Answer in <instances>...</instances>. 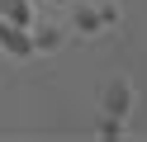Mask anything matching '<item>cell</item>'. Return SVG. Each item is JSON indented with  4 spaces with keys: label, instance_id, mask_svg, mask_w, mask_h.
<instances>
[{
    "label": "cell",
    "instance_id": "obj_1",
    "mask_svg": "<svg viewBox=\"0 0 147 142\" xmlns=\"http://www.w3.org/2000/svg\"><path fill=\"white\" fill-rule=\"evenodd\" d=\"M0 52L14 57V62H29L33 57V38L24 24H10V19H0Z\"/></svg>",
    "mask_w": 147,
    "mask_h": 142
},
{
    "label": "cell",
    "instance_id": "obj_7",
    "mask_svg": "<svg viewBox=\"0 0 147 142\" xmlns=\"http://www.w3.org/2000/svg\"><path fill=\"white\" fill-rule=\"evenodd\" d=\"M52 5H67V0H52Z\"/></svg>",
    "mask_w": 147,
    "mask_h": 142
},
{
    "label": "cell",
    "instance_id": "obj_3",
    "mask_svg": "<svg viewBox=\"0 0 147 142\" xmlns=\"http://www.w3.org/2000/svg\"><path fill=\"white\" fill-rule=\"evenodd\" d=\"M29 38H33V52H57L67 33L57 24H29Z\"/></svg>",
    "mask_w": 147,
    "mask_h": 142
},
{
    "label": "cell",
    "instance_id": "obj_2",
    "mask_svg": "<svg viewBox=\"0 0 147 142\" xmlns=\"http://www.w3.org/2000/svg\"><path fill=\"white\" fill-rule=\"evenodd\" d=\"M105 114H114V118H128L133 114V85L128 81H109L105 85Z\"/></svg>",
    "mask_w": 147,
    "mask_h": 142
},
{
    "label": "cell",
    "instance_id": "obj_5",
    "mask_svg": "<svg viewBox=\"0 0 147 142\" xmlns=\"http://www.w3.org/2000/svg\"><path fill=\"white\" fill-rule=\"evenodd\" d=\"M100 24H105L100 9H81V14H76V28H81V33H100Z\"/></svg>",
    "mask_w": 147,
    "mask_h": 142
},
{
    "label": "cell",
    "instance_id": "obj_6",
    "mask_svg": "<svg viewBox=\"0 0 147 142\" xmlns=\"http://www.w3.org/2000/svg\"><path fill=\"white\" fill-rule=\"evenodd\" d=\"M119 128H123V118H114V114H105V118H100V137H119Z\"/></svg>",
    "mask_w": 147,
    "mask_h": 142
},
{
    "label": "cell",
    "instance_id": "obj_4",
    "mask_svg": "<svg viewBox=\"0 0 147 142\" xmlns=\"http://www.w3.org/2000/svg\"><path fill=\"white\" fill-rule=\"evenodd\" d=\"M0 19H10V24H33V0H0Z\"/></svg>",
    "mask_w": 147,
    "mask_h": 142
}]
</instances>
